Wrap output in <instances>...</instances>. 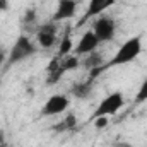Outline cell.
<instances>
[{
	"label": "cell",
	"instance_id": "cell-16",
	"mask_svg": "<svg viewBox=\"0 0 147 147\" xmlns=\"http://www.w3.org/2000/svg\"><path fill=\"white\" fill-rule=\"evenodd\" d=\"M135 105H142V103H146L147 101V77L144 79V82L140 84V87H139V92L135 94Z\"/></svg>",
	"mask_w": 147,
	"mask_h": 147
},
{
	"label": "cell",
	"instance_id": "cell-22",
	"mask_svg": "<svg viewBox=\"0 0 147 147\" xmlns=\"http://www.w3.org/2000/svg\"><path fill=\"white\" fill-rule=\"evenodd\" d=\"M0 14H2V10H0Z\"/></svg>",
	"mask_w": 147,
	"mask_h": 147
},
{
	"label": "cell",
	"instance_id": "cell-19",
	"mask_svg": "<svg viewBox=\"0 0 147 147\" xmlns=\"http://www.w3.org/2000/svg\"><path fill=\"white\" fill-rule=\"evenodd\" d=\"M0 10L2 12L9 10V0H0Z\"/></svg>",
	"mask_w": 147,
	"mask_h": 147
},
{
	"label": "cell",
	"instance_id": "cell-4",
	"mask_svg": "<svg viewBox=\"0 0 147 147\" xmlns=\"http://www.w3.org/2000/svg\"><path fill=\"white\" fill-rule=\"evenodd\" d=\"M115 31H116V24L110 16H98L94 26H92V33L96 34L99 43H108L115 38Z\"/></svg>",
	"mask_w": 147,
	"mask_h": 147
},
{
	"label": "cell",
	"instance_id": "cell-10",
	"mask_svg": "<svg viewBox=\"0 0 147 147\" xmlns=\"http://www.w3.org/2000/svg\"><path fill=\"white\" fill-rule=\"evenodd\" d=\"M105 63H106V62H105V55L99 53V51H91V53H87L86 58L80 62V65H82L86 70H89V72L94 70V69H101Z\"/></svg>",
	"mask_w": 147,
	"mask_h": 147
},
{
	"label": "cell",
	"instance_id": "cell-3",
	"mask_svg": "<svg viewBox=\"0 0 147 147\" xmlns=\"http://www.w3.org/2000/svg\"><path fill=\"white\" fill-rule=\"evenodd\" d=\"M123 105H125V98H123V94L120 92V91H115V92H111L108 94L99 105H98V108L94 110L92 113V120L94 118H98V116H110V115H116L118 111L123 108Z\"/></svg>",
	"mask_w": 147,
	"mask_h": 147
},
{
	"label": "cell",
	"instance_id": "cell-21",
	"mask_svg": "<svg viewBox=\"0 0 147 147\" xmlns=\"http://www.w3.org/2000/svg\"><path fill=\"white\" fill-rule=\"evenodd\" d=\"M7 147H14V146H7Z\"/></svg>",
	"mask_w": 147,
	"mask_h": 147
},
{
	"label": "cell",
	"instance_id": "cell-17",
	"mask_svg": "<svg viewBox=\"0 0 147 147\" xmlns=\"http://www.w3.org/2000/svg\"><path fill=\"white\" fill-rule=\"evenodd\" d=\"M108 125V116H98V118H94V127L96 128H105Z\"/></svg>",
	"mask_w": 147,
	"mask_h": 147
},
{
	"label": "cell",
	"instance_id": "cell-20",
	"mask_svg": "<svg viewBox=\"0 0 147 147\" xmlns=\"http://www.w3.org/2000/svg\"><path fill=\"white\" fill-rule=\"evenodd\" d=\"M115 147H132V146H128V144H115Z\"/></svg>",
	"mask_w": 147,
	"mask_h": 147
},
{
	"label": "cell",
	"instance_id": "cell-7",
	"mask_svg": "<svg viewBox=\"0 0 147 147\" xmlns=\"http://www.w3.org/2000/svg\"><path fill=\"white\" fill-rule=\"evenodd\" d=\"M79 3H80V0H58L57 2V10L51 16V21L53 22H60V21L72 19L75 16V12H77Z\"/></svg>",
	"mask_w": 147,
	"mask_h": 147
},
{
	"label": "cell",
	"instance_id": "cell-11",
	"mask_svg": "<svg viewBox=\"0 0 147 147\" xmlns=\"http://www.w3.org/2000/svg\"><path fill=\"white\" fill-rule=\"evenodd\" d=\"M70 94L77 99H86L92 94V79H87L84 82H77L74 84L70 89Z\"/></svg>",
	"mask_w": 147,
	"mask_h": 147
},
{
	"label": "cell",
	"instance_id": "cell-15",
	"mask_svg": "<svg viewBox=\"0 0 147 147\" xmlns=\"http://www.w3.org/2000/svg\"><path fill=\"white\" fill-rule=\"evenodd\" d=\"M38 19V12L34 7H29L26 12H24V17H22V24L24 26H33L34 22H36Z\"/></svg>",
	"mask_w": 147,
	"mask_h": 147
},
{
	"label": "cell",
	"instance_id": "cell-18",
	"mask_svg": "<svg viewBox=\"0 0 147 147\" xmlns=\"http://www.w3.org/2000/svg\"><path fill=\"white\" fill-rule=\"evenodd\" d=\"M7 57H9V55H7V51H5L3 48H0V67H2L3 63H5V60H7Z\"/></svg>",
	"mask_w": 147,
	"mask_h": 147
},
{
	"label": "cell",
	"instance_id": "cell-8",
	"mask_svg": "<svg viewBox=\"0 0 147 147\" xmlns=\"http://www.w3.org/2000/svg\"><path fill=\"white\" fill-rule=\"evenodd\" d=\"M115 2H116V0H89V3H87V10L84 12V16H82V19L79 21L77 26H82V24L87 22L89 19L101 16L106 9H110Z\"/></svg>",
	"mask_w": 147,
	"mask_h": 147
},
{
	"label": "cell",
	"instance_id": "cell-9",
	"mask_svg": "<svg viewBox=\"0 0 147 147\" xmlns=\"http://www.w3.org/2000/svg\"><path fill=\"white\" fill-rule=\"evenodd\" d=\"M98 45H99V41H98L96 34H94L92 29H91V31H87V33L82 34V38L79 39V43H77V46H75L74 51H75L77 57H79V55H87V53H91V51H96Z\"/></svg>",
	"mask_w": 147,
	"mask_h": 147
},
{
	"label": "cell",
	"instance_id": "cell-5",
	"mask_svg": "<svg viewBox=\"0 0 147 147\" xmlns=\"http://www.w3.org/2000/svg\"><path fill=\"white\" fill-rule=\"evenodd\" d=\"M57 33H58V22H45L38 28L36 31V38H38V43L41 48H51L55 43H57Z\"/></svg>",
	"mask_w": 147,
	"mask_h": 147
},
{
	"label": "cell",
	"instance_id": "cell-13",
	"mask_svg": "<svg viewBox=\"0 0 147 147\" xmlns=\"http://www.w3.org/2000/svg\"><path fill=\"white\" fill-rule=\"evenodd\" d=\"M75 127H77V116H75V113H69V115H65V118L60 123L53 125L51 128L55 132H67V130H74Z\"/></svg>",
	"mask_w": 147,
	"mask_h": 147
},
{
	"label": "cell",
	"instance_id": "cell-12",
	"mask_svg": "<svg viewBox=\"0 0 147 147\" xmlns=\"http://www.w3.org/2000/svg\"><path fill=\"white\" fill-rule=\"evenodd\" d=\"M72 50H74V43H72V38H70V28H65L63 36H62L60 45H58V53H57V57L63 58V57L70 55Z\"/></svg>",
	"mask_w": 147,
	"mask_h": 147
},
{
	"label": "cell",
	"instance_id": "cell-2",
	"mask_svg": "<svg viewBox=\"0 0 147 147\" xmlns=\"http://www.w3.org/2000/svg\"><path fill=\"white\" fill-rule=\"evenodd\" d=\"M36 51H38L36 45L26 36V34H21V36L14 41L10 51H9L7 65H9V67H10V65H16V63H19V62H22V60L33 57Z\"/></svg>",
	"mask_w": 147,
	"mask_h": 147
},
{
	"label": "cell",
	"instance_id": "cell-6",
	"mask_svg": "<svg viewBox=\"0 0 147 147\" xmlns=\"http://www.w3.org/2000/svg\"><path fill=\"white\" fill-rule=\"evenodd\" d=\"M69 98L65 94H53L43 106L41 115L43 116H55V115H60L63 111H67L69 108Z\"/></svg>",
	"mask_w": 147,
	"mask_h": 147
},
{
	"label": "cell",
	"instance_id": "cell-14",
	"mask_svg": "<svg viewBox=\"0 0 147 147\" xmlns=\"http://www.w3.org/2000/svg\"><path fill=\"white\" fill-rule=\"evenodd\" d=\"M60 65H62V69H63L65 72H72V70H75V69L80 67V60H79L77 55H72V53H70V55L60 58Z\"/></svg>",
	"mask_w": 147,
	"mask_h": 147
},
{
	"label": "cell",
	"instance_id": "cell-1",
	"mask_svg": "<svg viewBox=\"0 0 147 147\" xmlns=\"http://www.w3.org/2000/svg\"><path fill=\"white\" fill-rule=\"evenodd\" d=\"M140 51H142V38L140 36L128 38V39L118 48V51L113 55V58H111L110 62H106L101 69H94V70H91L89 79L94 80L101 72L108 70V69H111V67H120V65H125V63L134 62V60L140 55Z\"/></svg>",
	"mask_w": 147,
	"mask_h": 147
}]
</instances>
